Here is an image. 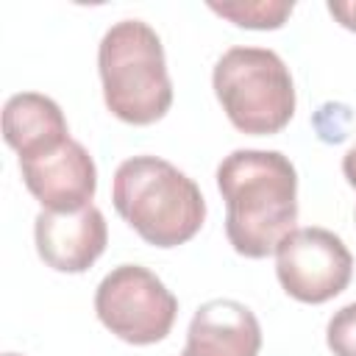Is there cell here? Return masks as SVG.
<instances>
[{"label": "cell", "mask_w": 356, "mask_h": 356, "mask_svg": "<svg viewBox=\"0 0 356 356\" xmlns=\"http://www.w3.org/2000/svg\"><path fill=\"white\" fill-rule=\"evenodd\" d=\"M225 236L245 259L275 253L298 222V172L278 150H234L217 167Z\"/></svg>", "instance_id": "obj_1"}, {"label": "cell", "mask_w": 356, "mask_h": 356, "mask_svg": "<svg viewBox=\"0 0 356 356\" xmlns=\"http://www.w3.org/2000/svg\"><path fill=\"white\" fill-rule=\"evenodd\" d=\"M111 203L153 248H178L189 242L206 220L200 186L159 156L125 159L114 172Z\"/></svg>", "instance_id": "obj_2"}, {"label": "cell", "mask_w": 356, "mask_h": 356, "mask_svg": "<svg viewBox=\"0 0 356 356\" xmlns=\"http://www.w3.org/2000/svg\"><path fill=\"white\" fill-rule=\"evenodd\" d=\"M106 108L128 125H153L172 106L164 44L142 19L114 22L97 47Z\"/></svg>", "instance_id": "obj_3"}, {"label": "cell", "mask_w": 356, "mask_h": 356, "mask_svg": "<svg viewBox=\"0 0 356 356\" xmlns=\"http://www.w3.org/2000/svg\"><path fill=\"white\" fill-rule=\"evenodd\" d=\"M211 86L225 117L242 134H278L295 114V83L289 67L275 50H225L214 64Z\"/></svg>", "instance_id": "obj_4"}, {"label": "cell", "mask_w": 356, "mask_h": 356, "mask_svg": "<svg viewBox=\"0 0 356 356\" xmlns=\"http://www.w3.org/2000/svg\"><path fill=\"white\" fill-rule=\"evenodd\" d=\"M97 320L128 345L161 342L178 314L175 295L142 264L114 267L95 292Z\"/></svg>", "instance_id": "obj_5"}, {"label": "cell", "mask_w": 356, "mask_h": 356, "mask_svg": "<svg viewBox=\"0 0 356 356\" xmlns=\"http://www.w3.org/2000/svg\"><path fill=\"white\" fill-rule=\"evenodd\" d=\"M275 275L289 298L325 303L350 284L353 256L328 228H295L275 248Z\"/></svg>", "instance_id": "obj_6"}, {"label": "cell", "mask_w": 356, "mask_h": 356, "mask_svg": "<svg viewBox=\"0 0 356 356\" xmlns=\"http://www.w3.org/2000/svg\"><path fill=\"white\" fill-rule=\"evenodd\" d=\"M19 172L44 211H78L92 203L97 189V167L75 139H67L50 153L19 159Z\"/></svg>", "instance_id": "obj_7"}, {"label": "cell", "mask_w": 356, "mask_h": 356, "mask_svg": "<svg viewBox=\"0 0 356 356\" xmlns=\"http://www.w3.org/2000/svg\"><path fill=\"white\" fill-rule=\"evenodd\" d=\"M39 259L58 273H83L106 250L108 228L103 211L89 203L78 211H39L33 220Z\"/></svg>", "instance_id": "obj_8"}, {"label": "cell", "mask_w": 356, "mask_h": 356, "mask_svg": "<svg viewBox=\"0 0 356 356\" xmlns=\"http://www.w3.org/2000/svg\"><path fill=\"white\" fill-rule=\"evenodd\" d=\"M186 350L195 356H259L261 325L245 303L214 298L189 320Z\"/></svg>", "instance_id": "obj_9"}, {"label": "cell", "mask_w": 356, "mask_h": 356, "mask_svg": "<svg viewBox=\"0 0 356 356\" xmlns=\"http://www.w3.org/2000/svg\"><path fill=\"white\" fill-rule=\"evenodd\" d=\"M3 139L19 159H33L61 147L70 139L64 111L39 92L11 95L3 106Z\"/></svg>", "instance_id": "obj_10"}, {"label": "cell", "mask_w": 356, "mask_h": 356, "mask_svg": "<svg viewBox=\"0 0 356 356\" xmlns=\"http://www.w3.org/2000/svg\"><path fill=\"white\" fill-rule=\"evenodd\" d=\"M209 8L239 28L250 31H275L286 22L295 3L289 0H239V3H209Z\"/></svg>", "instance_id": "obj_11"}, {"label": "cell", "mask_w": 356, "mask_h": 356, "mask_svg": "<svg viewBox=\"0 0 356 356\" xmlns=\"http://www.w3.org/2000/svg\"><path fill=\"white\" fill-rule=\"evenodd\" d=\"M325 342L334 356H356V303L334 312L325 325Z\"/></svg>", "instance_id": "obj_12"}, {"label": "cell", "mask_w": 356, "mask_h": 356, "mask_svg": "<svg viewBox=\"0 0 356 356\" xmlns=\"http://www.w3.org/2000/svg\"><path fill=\"white\" fill-rule=\"evenodd\" d=\"M328 11L339 19L342 28L356 31V3H328Z\"/></svg>", "instance_id": "obj_13"}, {"label": "cell", "mask_w": 356, "mask_h": 356, "mask_svg": "<svg viewBox=\"0 0 356 356\" xmlns=\"http://www.w3.org/2000/svg\"><path fill=\"white\" fill-rule=\"evenodd\" d=\"M342 175L348 178V184L356 189V145L345 153V159H342Z\"/></svg>", "instance_id": "obj_14"}, {"label": "cell", "mask_w": 356, "mask_h": 356, "mask_svg": "<svg viewBox=\"0 0 356 356\" xmlns=\"http://www.w3.org/2000/svg\"><path fill=\"white\" fill-rule=\"evenodd\" d=\"M181 356H195V353H192V350H186V348H184V350H181Z\"/></svg>", "instance_id": "obj_15"}, {"label": "cell", "mask_w": 356, "mask_h": 356, "mask_svg": "<svg viewBox=\"0 0 356 356\" xmlns=\"http://www.w3.org/2000/svg\"><path fill=\"white\" fill-rule=\"evenodd\" d=\"M3 356H19V353H3Z\"/></svg>", "instance_id": "obj_16"}]
</instances>
